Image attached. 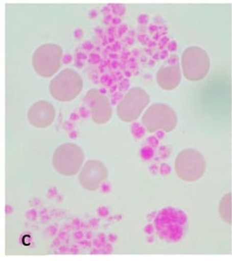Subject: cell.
<instances>
[{
	"mask_svg": "<svg viewBox=\"0 0 232 261\" xmlns=\"http://www.w3.org/2000/svg\"><path fill=\"white\" fill-rule=\"evenodd\" d=\"M83 90L82 77L74 69L60 71L50 83L49 91L58 102H71L78 96Z\"/></svg>",
	"mask_w": 232,
	"mask_h": 261,
	"instance_id": "obj_1",
	"label": "cell"
},
{
	"mask_svg": "<svg viewBox=\"0 0 232 261\" xmlns=\"http://www.w3.org/2000/svg\"><path fill=\"white\" fill-rule=\"evenodd\" d=\"M63 50L57 44H44L34 50L32 64L34 71L43 78H51L61 68Z\"/></svg>",
	"mask_w": 232,
	"mask_h": 261,
	"instance_id": "obj_2",
	"label": "cell"
},
{
	"mask_svg": "<svg viewBox=\"0 0 232 261\" xmlns=\"http://www.w3.org/2000/svg\"><path fill=\"white\" fill-rule=\"evenodd\" d=\"M181 67L184 78L195 82L204 79L211 69V59L204 48L191 46L182 55Z\"/></svg>",
	"mask_w": 232,
	"mask_h": 261,
	"instance_id": "obj_3",
	"label": "cell"
},
{
	"mask_svg": "<svg viewBox=\"0 0 232 261\" xmlns=\"http://www.w3.org/2000/svg\"><path fill=\"white\" fill-rule=\"evenodd\" d=\"M84 160L85 156L81 147L73 143H67L56 148L53 157V165L59 174L72 177L80 171Z\"/></svg>",
	"mask_w": 232,
	"mask_h": 261,
	"instance_id": "obj_4",
	"label": "cell"
},
{
	"mask_svg": "<svg viewBox=\"0 0 232 261\" xmlns=\"http://www.w3.org/2000/svg\"><path fill=\"white\" fill-rule=\"evenodd\" d=\"M187 224V218L181 211L166 209L159 214L155 225L158 233L166 241H179L183 234Z\"/></svg>",
	"mask_w": 232,
	"mask_h": 261,
	"instance_id": "obj_5",
	"label": "cell"
},
{
	"mask_svg": "<svg viewBox=\"0 0 232 261\" xmlns=\"http://www.w3.org/2000/svg\"><path fill=\"white\" fill-rule=\"evenodd\" d=\"M149 103V94L141 88H133L118 103L116 112L119 119L126 123H130L139 118Z\"/></svg>",
	"mask_w": 232,
	"mask_h": 261,
	"instance_id": "obj_6",
	"label": "cell"
},
{
	"mask_svg": "<svg viewBox=\"0 0 232 261\" xmlns=\"http://www.w3.org/2000/svg\"><path fill=\"white\" fill-rule=\"evenodd\" d=\"M143 123L150 132L163 129L166 132L173 130L177 116L174 110L165 103H153L144 114Z\"/></svg>",
	"mask_w": 232,
	"mask_h": 261,
	"instance_id": "obj_7",
	"label": "cell"
},
{
	"mask_svg": "<svg viewBox=\"0 0 232 261\" xmlns=\"http://www.w3.org/2000/svg\"><path fill=\"white\" fill-rule=\"evenodd\" d=\"M175 169L181 179L185 181H194L205 173V160L198 151L187 149L178 155Z\"/></svg>",
	"mask_w": 232,
	"mask_h": 261,
	"instance_id": "obj_8",
	"label": "cell"
},
{
	"mask_svg": "<svg viewBox=\"0 0 232 261\" xmlns=\"http://www.w3.org/2000/svg\"><path fill=\"white\" fill-rule=\"evenodd\" d=\"M108 169L102 162L89 160L83 166L78 179L83 188L89 191H96L108 178Z\"/></svg>",
	"mask_w": 232,
	"mask_h": 261,
	"instance_id": "obj_9",
	"label": "cell"
},
{
	"mask_svg": "<svg viewBox=\"0 0 232 261\" xmlns=\"http://www.w3.org/2000/svg\"><path fill=\"white\" fill-rule=\"evenodd\" d=\"M85 103L90 109L91 118L96 124H106L110 120L112 110L109 99L98 90H89L85 96Z\"/></svg>",
	"mask_w": 232,
	"mask_h": 261,
	"instance_id": "obj_10",
	"label": "cell"
},
{
	"mask_svg": "<svg viewBox=\"0 0 232 261\" xmlns=\"http://www.w3.org/2000/svg\"><path fill=\"white\" fill-rule=\"evenodd\" d=\"M55 110L54 106L47 101H38L28 111V120L30 124L36 128H45L54 123Z\"/></svg>",
	"mask_w": 232,
	"mask_h": 261,
	"instance_id": "obj_11",
	"label": "cell"
},
{
	"mask_svg": "<svg viewBox=\"0 0 232 261\" xmlns=\"http://www.w3.org/2000/svg\"><path fill=\"white\" fill-rule=\"evenodd\" d=\"M182 76L179 66H168L158 70L156 81L159 87L164 90L176 89L181 82Z\"/></svg>",
	"mask_w": 232,
	"mask_h": 261,
	"instance_id": "obj_12",
	"label": "cell"
}]
</instances>
